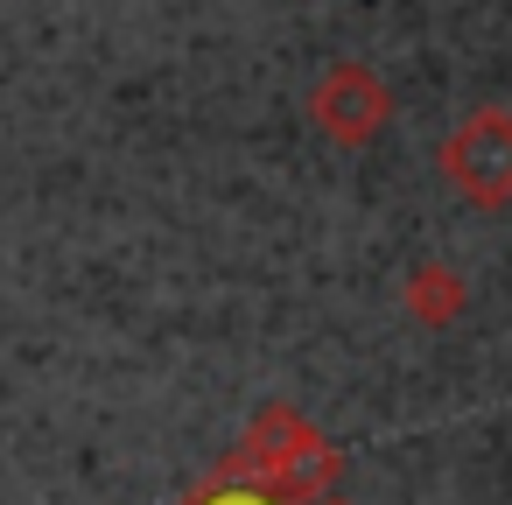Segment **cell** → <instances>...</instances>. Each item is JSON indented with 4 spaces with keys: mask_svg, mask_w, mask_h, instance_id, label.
Wrapping results in <instances>:
<instances>
[{
    "mask_svg": "<svg viewBox=\"0 0 512 505\" xmlns=\"http://www.w3.org/2000/svg\"><path fill=\"white\" fill-rule=\"evenodd\" d=\"M400 309H407L421 330H449V323H463V309H470V281H463V267H449V260H414V267L400 274Z\"/></svg>",
    "mask_w": 512,
    "mask_h": 505,
    "instance_id": "277c9868",
    "label": "cell"
},
{
    "mask_svg": "<svg viewBox=\"0 0 512 505\" xmlns=\"http://www.w3.org/2000/svg\"><path fill=\"white\" fill-rule=\"evenodd\" d=\"M435 169H442V183H449L456 204L505 211L512 204V106H470L442 134Z\"/></svg>",
    "mask_w": 512,
    "mask_h": 505,
    "instance_id": "7a4b0ae2",
    "label": "cell"
},
{
    "mask_svg": "<svg viewBox=\"0 0 512 505\" xmlns=\"http://www.w3.org/2000/svg\"><path fill=\"white\" fill-rule=\"evenodd\" d=\"M239 470L246 477H260L274 498H316L337 470H344V456L330 449V435L302 414V407H288V400H267L253 421H246V442H239Z\"/></svg>",
    "mask_w": 512,
    "mask_h": 505,
    "instance_id": "6da1fadb",
    "label": "cell"
},
{
    "mask_svg": "<svg viewBox=\"0 0 512 505\" xmlns=\"http://www.w3.org/2000/svg\"><path fill=\"white\" fill-rule=\"evenodd\" d=\"M309 120H316V134H323L330 148L358 155V148H372V141L393 127V92H386V78H379L372 64L337 57V64H323V78L309 85Z\"/></svg>",
    "mask_w": 512,
    "mask_h": 505,
    "instance_id": "3957f363",
    "label": "cell"
},
{
    "mask_svg": "<svg viewBox=\"0 0 512 505\" xmlns=\"http://www.w3.org/2000/svg\"><path fill=\"white\" fill-rule=\"evenodd\" d=\"M302 505H344V498H302Z\"/></svg>",
    "mask_w": 512,
    "mask_h": 505,
    "instance_id": "5b68a950",
    "label": "cell"
}]
</instances>
